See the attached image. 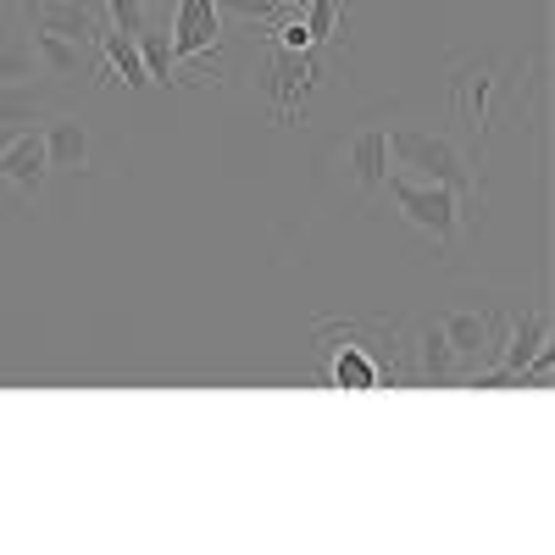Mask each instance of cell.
I'll use <instances>...</instances> for the list:
<instances>
[{"instance_id": "cell-9", "label": "cell", "mask_w": 555, "mask_h": 555, "mask_svg": "<svg viewBox=\"0 0 555 555\" xmlns=\"http://www.w3.org/2000/svg\"><path fill=\"white\" fill-rule=\"evenodd\" d=\"M23 7H28V23H34V28L67 34V39H78V44H95L101 28H112L106 12H101V0H23Z\"/></svg>"}, {"instance_id": "cell-18", "label": "cell", "mask_w": 555, "mask_h": 555, "mask_svg": "<svg viewBox=\"0 0 555 555\" xmlns=\"http://www.w3.org/2000/svg\"><path fill=\"white\" fill-rule=\"evenodd\" d=\"M222 17H240V23H278L284 17V7L278 0H217Z\"/></svg>"}, {"instance_id": "cell-16", "label": "cell", "mask_w": 555, "mask_h": 555, "mask_svg": "<svg viewBox=\"0 0 555 555\" xmlns=\"http://www.w3.org/2000/svg\"><path fill=\"white\" fill-rule=\"evenodd\" d=\"M34 78H44L34 62V44H28V34H12L0 44V83H34Z\"/></svg>"}, {"instance_id": "cell-13", "label": "cell", "mask_w": 555, "mask_h": 555, "mask_svg": "<svg viewBox=\"0 0 555 555\" xmlns=\"http://www.w3.org/2000/svg\"><path fill=\"white\" fill-rule=\"evenodd\" d=\"M51 112H56L51 78H34V83H0V122L28 128V122H44Z\"/></svg>"}, {"instance_id": "cell-2", "label": "cell", "mask_w": 555, "mask_h": 555, "mask_svg": "<svg viewBox=\"0 0 555 555\" xmlns=\"http://www.w3.org/2000/svg\"><path fill=\"white\" fill-rule=\"evenodd\" d=\"M389 167L405 172V178H423V183H444L461 201H483V178H478V162L455 145L444 133H428V128H389Z\"/></svg>"}, {"instance_id": "cell-19", "label": "cell", "mask_w": 555, "mask_h": 555, "mask_svg": "<svg viewBox=\"0 0 555 555\" xmlns=\"http://www.w3.org/2000/svg\"><path fill=\"white\" fill-rule=\"evenodd\" d=\"M17 133H23V128H12V122H0V151H7V145H12Z\"/></svg>"}, {"instance_id": "cell-20", "label": "cell", "mask_w": 555, "mask_h": 555, "mask_svg": "<svg viewBox=\"0 0 555 555\" xmlns=\"http://www.w3.org/2000/svg\"><path fill=\"white\" fill-rule=\"evenodd\" d=\"M278 7H284V12H295V7H306V0H278Z\"/></svg>"}, {"instance_id": "cell-11", "label": "cell", "mask_w": 555, "mask_h": 555, "mask_svg": "<svg viewBox=\"0 0 555 555\" xmlns=\"http://www.w3.org/2000/svg\"><path fill=\"white\" fill-rule=\"evenodd\" d=\"M44 151H51V172L62 178H83V172H95V139H89V128L67 112H51L44 117Z\"/></svg>"}, {"instance_id": "cell-3", "label": "cell", "mask_w": 555, "mask_h": 555, "mask_svg": "<svg viewBox=\"0 0 555 555\" xmlns=\"http://www.w3.org/2000/svg\"><path fill=\"white\" fill-rule=\"evenodd\" d=\"M384 190L395 195V211L405 217V228H416L439 256H450L461 240L473 234V201H461L455 190H444V183H423V178H405L389 167V183Z\"/></svg>"}, {"instance_id": "cell-6", "label": "cell", "mask_w": 555, "mask_h": 555, "mask_svg": "<svg viewBox=\"0 0 555 555\" xmlns=\"http://www.w3.org/2000/svg\"><path fill=\"white\" fill-rule=\"evenodd\" d=\"M328 162L345 172V183H350L356 195L373 201L384 183H389V128H384V122H366V128L345 133Z\"/></svg>"}, {"instance_id": "cell-14", "label": "cell", "mask_w": 555, "mask_h": 555, "mask_svg": "<svg viewBox=\"0 0 555 555\" xmlns=\"http://www.w3.org/2000/svg\"><path fill=\"white\" fill-rule=\"evenodd\" d=\"M133 44H139V56H145L151 83H162V89H190V83H201V78H190V73L172 62V39H167V28H145Z\"/></svg>"}, {"instance_id": "cell-1", "label": "cell", "mask_w": 555, "mask_h": 555, "mask_svg": "<svg viewBox=\"0 0 555 555\" xmlns=\"http://www.w3.org/2000/svg\"><path fill=\"white\" fill-rule=\"evenodd\" d=\"M366 322H322L317 328V366H322V384L328 389H395L400 373V328L378 334V345H361Z\"/></svg>"}, {"instance_id": "cell-15", "label": "cell", "mask_w": 555, "mask_h": 555, "mask_svg": "<svg viewBox=\"0 0 555 555\" xmlns=\"http://www.w3.org/2000/svg\"><path fill=\"white\" fill-rule=\"evenodd\" d=\"M416 366H423V378H428V384H455V378H461V361H455L450 339L439 334V322L423 334V345H416Z\"/></svg>"}, {"instance_id": "cell-5", "label": "cell", "mask_w": 555, "mask_h": 555, "mask_svg": "<svg viewBox=\"0 0 555 555\" xmlns=\"http://www.w3.org/2000/svg\"><path fill=\"white\" fill-rule=\"evenodd\" d=\"M172 62L190 67L201 62V73L217 83V56H222V12L217 0H172Z\"/></svg>"}, {"instance_id": "cell-10", "label": "cell", "mask_w": 555, "mask_h": 555, "mask_svg": "<svg viewBox=\"0 0 555 555\" xmlns=\"http://www.w3.org/2000/svg\"><path fill=\"white\" fill-rule=\"evenodd\" d=\"M28 34V44H34V62H39V73L51 78V83H73V78H89L95 73V44H78V39H67V34H51V28H23Z\"/></svg>"}, {"instance_id": "cell-8", "label": "cell", "mask_w": 555, "mask_h": 555, "mask_svg": "<svg viewBox=\"0 0 555 555\" xmlns=\"http://www.w3.org/2000/svg\"><path fill=\"white\" fill-rule=\"evenodd\" d=\"M51 151H44V133L39 128H23L7 151H0V183H12L23 201H39L51 190Z\"/></svg>"}, {"instance_id": "cell-7", "label": "cell", "mask_w": 555, "mask_h": 555, "mask_svg": "<svg viewBox=\"0 0 555 555\" xmlns=\"http://www.w3.org/2000/svg\"><path fill=\"white\" fill-rule=\"evenodd\" d=\"M439 334L450 339V350L461 361V378H467L483 361L500 356V311H450L439 322Z\"/></svg>"}, {"instance_id": "cell-4", "label": "cell", "mask_w": 555, "mask_h": 555, "mask_svg": "<svg viewBox=\"0 0 555 555\" xmlns=\"http://www.w3.org/2000/svg\"><path fill=\"white\" fill-rule=\"evenodd\" d=\"M505 83H512V67L500 56H467L450 67V106L455 117L478 133V145L489 139V122H494V101L505 95Z\"/></svg>"}, {"instance_id": "cell-12", "label": "cell", "mask_w": 555, "mask_h": 555, "mask_svg": "<svg viewBox=\"0 0 555 555\" xmlns=\"http://www.w3.org/2000/svg\"><path fill=\"white\" fill-rule=\"evenodd\" d=\"M95 83H122L133 89V95H145L151 89V73H145V56H139V44L117 28H101L95 39V73H89Z\"/></svg>"}, {"instance_id": "cell-17", "label": "cell", "mask_w": 555, "mask_h": 555, "mask_svg": "<svg viewBox=\"0 0 555 555\" xmlns=\"http://www.w3.org/2000/svg\"><path fill=\"white\" fill-rule=\"evenodd\" d=\"M101 12H106V23H112L117 34H128V39H139V34L151 28L145 0H101Z\"/></svg>"}]
</instances>
